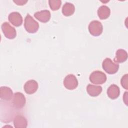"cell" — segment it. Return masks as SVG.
<instances>
[{"label":"cell","mask_w":128,"mask_h":128,"mask_svg":"<svg viewBox=\"0 0 128 128\" xmlns=\"http://www.w3.org/2000/svg\"><path fill=\"white\" fill-rule=\"evenodd\" d=\"M10 22L15 26H19L22 23V18L21 14L16 12H11L8 16Z\"/></svg>","instance_id":"obj_8"},{"label":"cell","mask_w":128,"mask_h":128,"mask_svg":"<svg viewBox=\"0 0 128 128\" xmlns=\"http://www.w3.org/2000/svg\"><path fill=\"white\" fill-rule=\"evenodd\" d=\"M64 85L66 89L72 90L78 86V81L74 75L70 74L64 78Z\"/></svg>","instance_id":"obj_6"},{"label":"cell","mask_w":128,"mask_h":128,"mask_svg":"<svg viewBox=\"0 0 128 128\" xmlns=\"http://www.w3.org/2000/svg\"><path fill=\"white\" fill-rule=\"evenodd\" d=\"M24 92L29 94H33L38 88V84L35 80H31L27 81L24 85Z\"/></svg>","instance_id":"obj_9"},{"label":"cell","mask_w":128,"mask_h":128,"mask_svg":"<svg viewBox=\"0 0 128 128\" xmlns=\"http://www.w3.org/2000/svg\"><path fill=\"white\" fill-rule=\"evenodd\" d=\"M24 26L28 32L34 34L38 30L39 24L30 14H27L24 19Z\"/></svg>","instance_id":"obj_1"},{"label":"cell","mask_w":128,"mask_h":128,"mask_svg":"<svg viewBox=\"0 0 128 128\" xmlns=\"http://www.w3.org/2000/svg\"><path fill=\"white\" fill-rule=\"evenodd\" d=\"M2 30L4 36L8 39H13L16 36V29L12 26L8 22H4L1 26Z\"/></svg>","instance_id":"obj_7"},{"label":"cell","mask_w":128,"mask_h":128,"mask_svg":"<svg viewBox=\"0 0 128 128\" xmlns=\"http://www.w3.org/2000/svg\"><path fill=\"white\" fill-rule=\"evenodd\" d=\"M88 94L91 96H98L102 92V87L100 86L88 84L86 86Z\"/></svg>","instance_id":"obj_13"},{"label":"cell","mask_w":128,"mask_h":128,"mask_svg":"<svg viewBox=\"0 0 128 128\" xmlns=\"http://www.w3.org/2000/svg\"><path fill=\"white\" fill-rule=\"evenodd\" d=\"M48 3L52 10H57L60 8L61 6L62 2L60 0H50L48 1Z\"/></svg>","instance_id":"obj_18"},{"label":"cell","mask_w":128,"mask_h":128,"mask_svg":"<svg viewBox=\"0 0 128 128\" xmlns=\"http://www.w3.org/2000/svg\"><path fill=\"white\" fill-rule=\"evenodd\" d=\"M14 2L16 3L17 5L18 6H22L25 4L27 2L28 0H14Z\"/></svg>","instance_id":"obj_20"},{"label":"cell","mask_w":128,"mask_h":128,"mask_svg":"<svg viewBox=\"0 0 128 128\" xmlns=\"http://www.w3.org/2000/svg\"><path fill=\"white\" fill-rule=\"evenodd\" d=\"M110 14V8L106 6H100L98 10V18L101 20H105L108 18Z\"/></svg>","instance_id":"obj_15"},{"label":"cell","mask_w":128,"mask_h":128,"mask_svg":"<svg viewBox=\"0 0 128 128\" xmlns=\"http://www.w3.org/2000/svg\"><path fill=\"white\" fill-rule=\"evenodd\" d=\"M121 84L126 90L128 89V74H126L122 76L121 79Z\"/></svg>","instance_id":"obj_19"},{"label":"cell","mask_w":128,"mask_h":128,"mask_svg":"<svg viewBox=\"0 0 128 128\" xmlns=\"http://www.w3.org/2000/svg\"><path fill=\"white\" fill-rule=\"evenodd\" d=\"M88 31L93 36H100L102 32L103 26L102 23L98 20H93L89 24Z\"/></svg>","instance_id":"obj_5"},{"label":"cell","mask_w":128,"mask_h":128,"mask_svg":"<svg viewBox=\"0 0 128 128\" xmlns=\"http://www.w3.org/2000/svg\"><path fill=\"white\" fill-rule=\"evenodd\" d=\"M12 91L8 86H1L0 88V97L2 100H10L12 98Z\"/></svg>","instance_id":"obj_12"},{"label":"cell","mask_w":128,"mask_h":128,"mask_svg":"<svg viewBox=\"0 0 128 128\" xmlns=\"http://www.w3.org/2000/svg\"><path fill=\"white\" fill-rule=\"evenodd\" d=\"M124 102L126 104V105H128V92H126L124 94Z\"/></svg>","instance_id":"obj_21"},{"label":"cell","mask_w":128,"mask_h":128,"mask_svg":"<svg viewBox=\"0 0 128 128\" xmlns=\"http://www.w3.org/2000/svg\"><path fill=\"white\" fill-rule=\"evenodd\" d=\"M102 67L104 70L108 74H116L119 68V64L114 62L110 58H105L102 63Z\"/></svg>","instance_id":"obj_2"},{"label":"cell","mask_w":128,"mask_h":128,"mask_svg":"<svg viewBox=\"0 0 128 128\" xmlns=\"http://www.w3.org/2000/svg\"><path fill=\"white\" fill-rule=\"evenodd\" d=\"M120 94V88L116 84H112L110 85L107 90V94L110 99H116L118 97Z\"/></svg>","instance_id":"obj_11"},{"label":"cell","mask_w":128,"mask_h":128,"mask_svg":"<svg viewBox=\"0 0 128 128\" xmlns=\"http://www.w3.org/2000/svg\"><path fill=\"white\" fill-rule=\"evenodd\" d=\"M12 104L13 106L17 110L22 108L26 104L24 96L20 92L14 93L12 98Z\"/></svg>","instance_id":"obj_4"},{"label":"cell","mask_w":128,"mask_h":128,"mask_svg":"<svg viewBox=\"0 0 128 128\" xmlns=\"http://www.w3.org/2000/svg\"><path fill=\"white\" fill-rule=\"evenodd\" d=\"M14 124L16 128H25L27 126L28 122L26 119L23 116L18 114L14 120Z\"/></svg>","instance_id":"obj_14"},{"label":"cell","mask_w":128,"mask_h":128,"mask_svg":"<svg viewBox=\"0 0 128 128\" xmlns=\"http://www.w3.org/2000/svg\"><path fill=\"white\" fill-rule=\"evenodd\" d=\"M89 79L92 84H101L106 82V76L103 72L100 70H96L91 73Z\"/></svg>","instance_id":"obj_3"},{"label":"cell","mask_w":128,"mask_h":128,"mask_svg":"<svg viewBox=\"0 0 128 128\" xmlns=\"http://www.w3.org/2000/svg\"><path fill=\"white\" fill-rule=\"evenodd\" d=\"M75 11V7L73 4L70 2H66L62 6V13L66 16H68L74 14Z\"/></svg>","instance_id":"obj_17"},{"label":"cell","mask_w":128,"mask_h":128,"mask_svg":"<svg viewBox=\"0 0 128 128\" xmlns=\"http://www.w3.org/2000/svg\"><path fill=\"white\" fill-rule=\"evenodd\" d=\"M34 17L42 22H47L50 18V13L47 10L37 12L34 14Z\"/></svg>","instance_id":"obj_10"},{"label":"cell","mask_w":128,"mask_h":128,"mask_svg":"<svg viewBox=\"0 0 128 128\" xmlns=\"http://www.w3.org/2000/svg\"><path fill=\"white\" fill-rule=\"evenodd\" d=\"M128 58L127 52L123 49H118L116 53L114 61L116 62L122 63L125 62Z\"/></svg>","instance_id":"obj_16"}]
</instances>
